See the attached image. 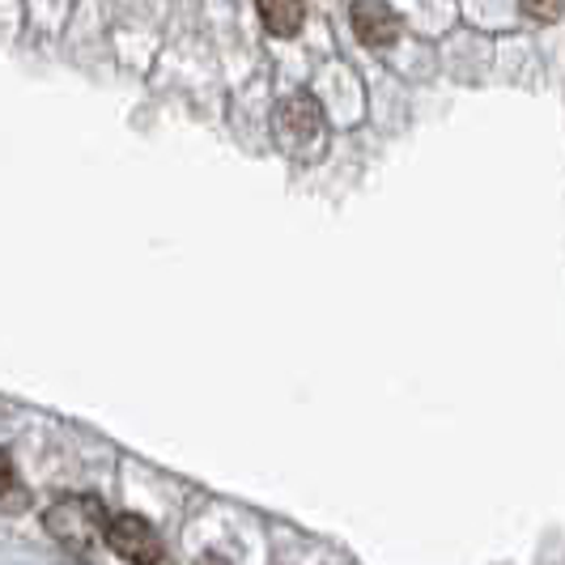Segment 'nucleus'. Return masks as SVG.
I'll return each mask as SVG.
<instances>
[{
  "instance_id": "1",
  "label": "nucleus",
  "mask_w": 565,
  "mask_h": 565,
  "mask_svg": "<svg viewBox=\"0 0 565 565\" xmlns=\"http://www.w3.org/2000/svg\"><path fill=\"white\" fill-rule=\"evenodd\" d=\"M273 137L281 145V153H289L294 162H315L328 145V119L323 107L315 103L307 89L285 94L273 111Z\"/></svg>"
},
{
  "instance_id": "2",
  "label": "nucleus",
  "mask_w": 565,
  "mask_h": 565,
  "mask_svg": "<svg viewBox=\"0 0 565 565\" xmlns=\"http://www.w3.org/2000/svg\"><path fill=\"white\" fill-rule=\"evenodd\" d=\"M107 510L94 493H64L47 507V532L64 548H89L94 540L107 532Z\"/></svg>"
},
{
  "instance_id": "3",
  "label": "nucleus",
  "mask_w": 565,
  "mask_h": 565,
  "mask_svg": "<svg viewBox=\"0 0 565 565\" xmlns=\"http://www.w3.org/2000/svg\"><path fill=\"white\" fill-rule=\"evenodd\" d=\"M103 544L128 565L162 562V536H158V527L149 519H141V514H111L107 519V532H103Z\"/></svg>"
},
{
  "instance_id": "4",
  "label": "nucleus",
  "mask_w": 565,
  "mask_h": 565,
  "mask_svg": "<svg viewBox=\"0 0 565 565\" xmlns=\"http://www.w3.org/2000/svg\"><path fill=\"white\" fill-rule=\"evenodd\" d=\"M349 18H353V30L366 47H392L399 39V13L392 4H370L366 0V4H353Z\"/></svg>"
},
{
  "instance_id": "5",
  "label": "nucleus",
  "mask_w": 565,
  "mask_h": 565,
  "mask_svg": "<svg viewBox=\"0 0 565 565\" xmlns=\"http://www.w3.org/2000/svg\"><path fill=\"white\" fill-rule=\"evenodd\" d=\"M259 22L268 34H277V39H289V34H298L302 22H307V4H289V0H264L259 4Z\"/></svg>"
},
{
  "instance_id": "6",
  "label": "nucleus",
  "mask_w": 565,
  "mask_h": 565,
  "mask_svg": "<svg viewBox=\"0 0 565 565\" xmlns=\"http://www.w3.org/2000/svg\"><path fill=\"white\" fill-rule=\"evenodd\" d=\"M13 489V463H9V455L0 451V498Z\"/></svg>"
},
{
  "instance_id": "7",
  "label": "nucleus",
  "mask_w": 565,
  "mask_h": 565,
  "mask_svg": "<svg viewBox=\"0 0 565 565\" xmlns=\"http://www.w3.org/2000/svg\"><path fill=\"white\" fill-rule=\"evenodd\" d=\"M527 13H532V18H562L565 9L562 4H527Z\"/></svg>"
},
{
  "instance_id": "8",
  "label": "nucleus",
  "mask_w": 565,
  "mask_h": 565,
  "mask_svg": "<svg viewBox=\"0 0 565 565\" xmlns=\"http://www.w3.org/2000/svg\"><path fill=\"white\" fill-rule=\"evenodd\" d=\"M196 565H230V562H226V557H217V553H204Z\"/></svg>"
}]
</instances>
